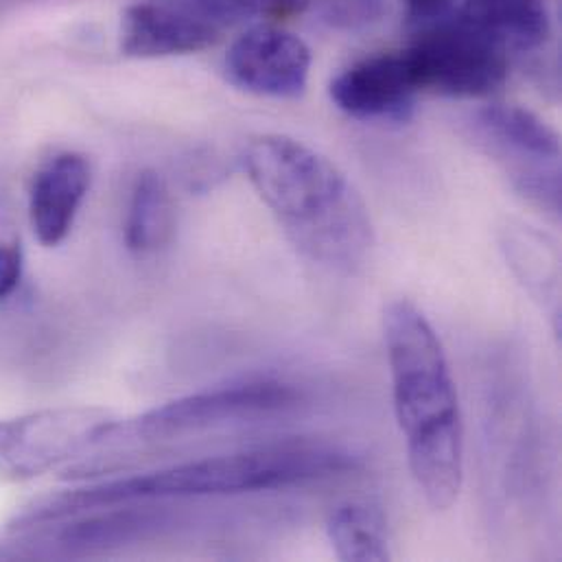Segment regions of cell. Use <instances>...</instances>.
I'll return each instance as SVG.
<instances>
[{
  "instance_id": "obj_15",
  "label": "cell",
  "mask_w": 562,
  "mask_h": 562,
  "mask_svg": "<svg viewBox=\"0 0 562 562\" xmlns=\"http://www.w3.org/2000/svg\"><path fill=\"white\" fill-rule=\"evenodd\" d=\"M158 517L151 515H110L101 519H92L86 524L68 526L61 532V543L66 548L77 550H90V548H105L114 543H125L136 537H140L145 530H151L158 526Z\"/></svg>"
},
{
  "instance_id": "obj_1",
  "label": "cell",
  "mask_w": 562,
  "mask_h": 562,
  "mask_svg": "<svg viewBox=\"0 0 562 562\" xmlns=\"http://www.w3.org/2000/svg\"><path fill=\"white\" fill-rule=\"evenodd\" d=\"M383 335L412 477L434 510H449L464 482V427L447 352L425 313L405 297L387 304Z\"/></svg>"
},
{
  "instance_id": "obj_19",
  "label": "cell",
  "mask_w": 562,
  "mask_h": 562,
  "mask_svg": "<svg viewBox=\"0 0 562 562\" xmlns=\"http://www.w3.org/2000/svg\"><path fill=\"white\" fill-rule=\"evenodd\" d=\"M22 277V250L18 244L0 241V300L11 295Z\"/></svg>"
},
{
  "instance_id": "obj_4",
  "label": "cell",
  "mask_w": 562,
  "mask_h": 562,
  "mask_svg": "<svg viewBox=\"0 0 562 562\" xmlns=\"http://www.w3.org/2000/svg\"><path fill=\"white\" fill-rule=\"evenodd\" d=\"M302 394L289 383L259 379L176 398L121 425L112 423L99 445L173 442L293 409Z\"/></svg>"
},
{
  "instance_id": "obj_5",
  "label": "cell",
  "mask_w": 562,
  "mask_h": 562,
  "mask_svg": "<svg viewBox=\"0 0 562 562\" xmlns=\"http://www.w3.org/2000/svg\"><path fill=\"white\" fill-rule=\"evenodd\" d=\"M418 90L456 99H484L508 79V48L460 13L427 20L405 48Z\"/></svg>"
},
{
  "instance_id": "obj_17",
  "label": "cell",
  "mask_w": 562,
  "mask_h": 562,
  "mask_svg": "<svg viewBox=\"0 0 562 562\" xmlns=\"http://www.w3.org/2000/svg\"><path fill=\"white\" fill-rule=\"evenodd\" d=\"M515 270L526 282L528 291H532L537 297L550 300L554 306L559 304V257L548 255L546 250H532L530 244L526 248H517V252L510 257Z\"/></svg>"
},
{
  "instance_id": "obj_3",
  "label": "cell",
  "mask_w": 562,
  "mask_h": 562,
  "mask_svg": "<svg viewBox=\"0 0 562 562\" xmlns=\"http://www.w3.org/2000/svg\"><path fill=\"white\" fill-rule=\"evenodd\" d=\"M361 467L348 449L324 442H282L255 451H239L173 464L147 475L116 480L75 493L57 495L24 517V524H48L70 515L127 506L149 499L237 495L300 486Z\"/></svg>"
},
{
  "instance_id": "obj_6",
  "label": "cell",
  "mask_w": 562,
  "mask_h": 562,
  "mask_svg": "<svg viewBox=\"0 0 562 562\" xmlns=\"http://www.w3.org/2000/svg\"><path fill=\"white\" fill-rule=\"evenodd\" d=\"M114 420L103 409L66 407L0 420V482L40 475L97 447Z\"/></svg>"
},
{
  "instance_id": "obj_20",
  "label": "cell",
  "mask_w": 562,
  "mask_h": 562,
  "mask_svg": "<svg viewBox=\"0 0 562 562\" xmlns=\"http://www.w3.org/2000/svg\"><path fill=\"white\" fill-rule=\"evenodd\" d=\"M453 0H407V7L416 20H434L449 11Z\"/></svg>"
},
{
  "instance_id": "obj_9",
  "label": "cell",
  "mask_w": 562,
  "mask_h": 562,
  "mask_svg": "<svg viewBox=\"0 0 562 562\" xmlns=\"http://www.w3.org/2000/svg\"><path fill=\"white\" fill-rule=\"evenodd\" d=\"M311 50L293 33L261 24L239 35L226 53V77L237 88L272 99L304 94Z\"/></svg>"
},
{
  "instance_id": "obj_10",
  "label": "cell",
  "mask_w": 562,
  "mask_h": 562,
  "mask_svg": "<svg viewBox=\"0 0 562 562\" xmlns=\"http://www.w3.org/2000/svg\"><path fill=\"white\" fill-rule=\"evenodd\" d=\"M220 40V24L198 7L147 0L130 4L121 18V53L134 59L191 55Z\"/></svg>"
},
{
  "instance_id": "obj_16",
  "label": "cell",
  "mask_w": 562,
  "mask_h": 562,
  "mask_svg": "<svg viewBox=\"0 0 562 562\" xmlns=\"http://www.w3.org/2000/svg\"><path fill=\"white\" fill-rule=\"evenodd\" d=\"M215 22L241 20H289L306 11L308 0H195Z\"/></svg>"
},
{
  "instance_id": "obj_14",
  "label": "cell",
  "mask_w": 562,
  "mask_h": 562,
  "mask_svg": "<svg viewBox=\"0 0 562 562\" xmlns=\"http://www.w3.org/2000/svg\"><path fill=\"white\" fill-rule=\"evenodd\" d=\"M328 539L341 561H390L385 517L370 504H344L328 519Z\"/></svg>"
},
{
  "instance_id": "obj_8",
  "label": "cell",
  "mask_w": 562,
  "mask_h": 562,
  "mask_svg": "<svg viewBox=\"0 0 562 562\" xmlns=\"http://www.w3.org/2000/svg\"><path fill=\"white\" fill-rule=\"evenodd\" d=\"M418 92L405 48L350 64L328 88L333 103L344 114L366 123H407Z\"/></svg>"
},
{
  "instance_id": "obj_11",
  "label": "cell",
  "mask_w": 562,
  "mask_h": 562,
  "mask_svg": "<svg viewBox=\"0 0 562 562\" xmlns=\"http://www.w3.org/2000/svg\"><path fill=\"white\" fill-rule=\"evenodd\" d=\"M90 182L92 167L83 154L64 151L42 165L29 193V220L42 246L55 248L70 235Z\"/></svg>"
},
{
  "instance_id": "obj_12",
  "label": "cell",
  "mask_w": 562,
  "mask_h": 562,
  "mask_svg": "<svg viewBox=\"0 0 562 562\" xmlns=\"http://www.w3.org/2000/svg\"><path fill=\"white\" fill-rule=\"evenodd\" d=\"M176 231V204L165 178L145 169L136 176L127 215H125V246L136 257H149L162 250Z\"/></svg>"
},
{
  "instance_id": "obj_2",
  "label": "cell",
  "mask_w": 562,
  "mask_h": 562,
  "mask_svg": "<svg viewBox=\"0 0 562 562\" xmlns=\"http://www.w3.org/2000/svg\"><path fill=\"white\" fill-rule=\"evenodd\" d=\"M246 169L306 259L339 272L368 263L374 248L368 206L326 156L295 138L268 134L250 143Z\"/></svg>"
},
{
  "instance_id": "obj_18",
  "label": "cell",
  "mask_w": 562,
  "mask_h": 562,
  "mask_svg": "<svg viewBox=\"0 0 562 562\" xmlns=\"http://www.w3.org/2000/svg\"><path fill=\"white\" fill-rule=\"evenodd\" d=\"M383 0H326L324 15L335 26H357L379 20L383 13Z\"/></svg>"
},
{
  "instance_id": "obj_7",
  "label": "cell",
  "mask_w": 562,
  "mask_h": 562,
  "mask_svg": "<svg viewBox=\"0 0 562 562\" xmlns=\"http://www.w3.org/2000/svg\"><path fill=\"white\" fill-rule=\"evenodd\" d=\"M475 130L497 156L513 160L515 184L532 204L561 209V138L543 119L521 105L491 103L475 114Z\"/></svg>"
},
{
  "instance_id": "obj_13",
  "label": "cell",
  "mask_w": 562,
  "mask_h": 562,
  "mask_svg": "<svg viewBox=\"0 0 562 562\" xmlns=\"http://www.w3.org/2000/svg\"><path fill=\"white\" fill-rule=\"evenodd\" d=\"M458 13L508 50H535L552 31L546 0H464Z\"/></svg>"
}]
</instances>
